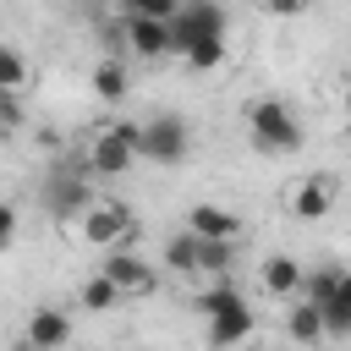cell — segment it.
<instances>
[{
  "label": "cell",
  "instance_id": "23",
  "mask_svg": "<svg viewBox=\"0 0 351 351\" xmlns=\"http://www.w3.org/2000/svg\"><path fill=\"white\" fill-rule=\"evenodd\" d=\"M176 5H181V0H121L126 16H148V22H170Z\"/></svg>",
  "mask_w": 351,
  "mask_h": 351
},
{
  "label": "cell",
  "instance_id": "24",
  "mask_svg": "<svg viewBox=\"0 0 351 351\" xmlns=\"http://www.w3.org/2000/svg\"><path fill=\"white\" fill-rule=\"evenodd\" d=\"M16 121H22V110H16V93H0V137H5V132H16Z\"/></svg>",
  "mask_w": 351,
  "mask_h": 351
},
{
  "label": "cell",
  "instance_id": "16",
  "mask_svg": "<svg viewBox=\"0 0 351 351\" xmlns=\"http://www.w3.org/2000/svg\"><path fill=\"white\" fill-rule=\"evenodd\" d=\"M285 335H291L296 346H318V340H324V318H318V307H313V302H296L291 318H285Z\"/></svg>",
  "mask_w": 351,
  "mask_h": 351
},
{
  "label": "cell",
  "instance_id": "22",
  "mask_svg": "<svg viewBox=\"0 0 351 351\" xmlns=\"http://www.w3.org/2000/svg\"><path fill=\"white\" fill-rule=\"evenodd\" d=\"M165 258H170V269H181V274H192V258H197V236H192V230H181V236H170V241H165Z\"/></svg>",
  "mask_w": 351,
  "mask_h": 351
},
{
  "label": "cell",
  "instance_id": "10",
  "mask_svg": "<svg viewBox=\"0 0 351 351\" xmlns=\"http://www.w3.org/2000/svg\"><path fill=\"white\" fill-rule=\"evenodd\" d=\"M126 44H132L137 60H165L170 55V27L148 22V16H126Z\"/></svg>",
  "mask_w": 351,
  "mask_h": 351
},
{
  "label": "cell",
  "instance_id": "12",
  "mask_svg": "<svg viewBox=\"0 0 351 351\" xmlns=\"http://www.w3.org/2000/svg\"><path fill=\"white\" fill-rule=\"evenodd\" d=\"M252 324H258V318H252V307H247V302H241V307H230V313H214V318H208V346H214V351L241 346V340L252 335Z\"/></svg>",
  "mask_w": 351,
  "mask_h": 351
},
{
  "label": "cell",
  "instance_id": "13",
  "mask_svg": "<svg viewBox=\"0 0 351 351\" xmlns=\"http://www.w3.org/2000/svg\"><path fill=\"white\" fill-rule=\"evenodd\" d=\"M318 318H324V340H346V335H351V280H340V285L318 302Z\"/></svg>",
  "mask_w": 351,
  "mask_h": 351
},
{
  "label": "cell",
  "instance_id": "6",
  "mask_svg": "<svg viewBox=\"0 0 351 351\" xmlns=\"http://www.w3.org/2000/svg\"><path fill=\"white\" fill-rule=\"evenodd\" d=\"M44 208L55 214V219H82V208L93 203V192H88V176H77V170H55V176H44Z\"/></svg>",
  "mask_w": 351,
  "mask_h": 351
},
{
  "label": "cell",
  "instance_id": "21",
  "mask_svg": "<svg viewBox=\"0 0 351 351\" xmlns=\"http://www.w3.org/2000/svg\"><path fill=\"white\" fill-rule=\"evenodd\" d=\"M197 307H203V318H214V313H230V307H241V291L219 280V285H208V291L197 296Z\"/></svg>",
  "mask_w": 351,
  "mask_h": 351
},
{
  "label": "cell",
  "instance_id": "8",
  "mask_svg": "<svg viewBox=\"0 0 351 351\" xmlns=\"http://www.w3.org/2000/svg\"><path fill=\"white\" fill-rule=\"evenodd\" d=\"M186 230H192L197 241H236V236H241V219H236L230 208H219V203H197V208L186 214Z\"/></svg>",
  "mask_w": 351,
  "mask_h": 351
},
{
  "label": "cell",
  "instance_id": "9",
  "mask_svg": "<svg viewBox=\"0 0 351 351\" xmlns=\"http://www.w3.org/2000/svg\"><path fill=\"white\" fill-rule=\"evenodd\" d=\"M27 346H38V351H66V346H71V318H66L60 307H38V313L27 318Z\"/></svg>",
  "mask_w": 351,
  "mask_h": 351
},
{
  "label": "cell",
  "instance_id": "19",
  "mask_svg": "<svg viewBox=\"0 0 351 351\" xmlns=\"http://www.w3.org/2000/svg\"><path fill=\"white\" fill-rule=\"evenodd\" d=\"M22 82H27V60L11 44H0V93H22Z\"/></svg>",
  "mask_w": 351,
  "mask_h": 351
},
{
  "label": "cell",
  "instance_id": "27",
  "mask_svg": "<svg viewBox=\"0 0 351 351\" xmlns=\"http://www.w3.org/2000/svg\"><path fill=\"white\" fill-rule=\"evenodd\" d=\"M302 5H318V0H302Z\"/></svg>",
  "mask_w": 351,
  "mask_h": 351
},
{
  "label": "cell",
  "instance_id": "2",
  "mask_svg": "<svg viewBox=\"0 0 351 351\" xmlns=\"http://www.w3.org/2000/svg\"><path fill=\"white\" fill-rule=\"evenodd\" d=\"M165 27H170V55H186L197 38H225V11L214 0H181Z\"/></svg>",
  "mask_w": 351,
  "mask_h": 351
},
{
  "label": "cell",
  "instance_id": "17",
  "mask_svg": "<svg viewBox=\"0 0 351 351\" xmlns=\"http://www.w3.org/2000/svg\"><path fill=\"white\" fill-rule=\"evenodd\" d=\"M236 263V241H197V258H192V274H225Z\"/></svg>",
  "mask_w": 351,
  "mask_h": 351
},
{
  "label": "cell",
  "instance_id": "15",
  "mask_svg": "<svg viewBox=\"0 0 351 351\" xmlns=\"http://www.w3.org/2000/svg\"><path fill=\"white\" fill-rule=\"evenodd\" d=\"M126 88H132V71H126V60H99L93 66V93L104 99V104H115V99H126Z\"/></svg>",
  "mask_w": 351,
  "mask_h": 351
},
{
  "label": "cell",
  "instance_id": "25",
  "mask_svg": "<svg viewBox=\"0 0 351 351\" xmlns=\"http://www.w3.org/2000/svg\"><path fill=\"white\" fill-rule=\"evenodd\" d=\"M11 241H16V208H11V203H0V252H5Z\"/></svg>",
  "mask_w": 351,
  "mask_h": 351
},
{
  "label": "cell",
  "instance_id": "3",
  "mask_svg": "<svg viewBox=\"0 0 351 351\" xmlns=\"http://www.w3.org/2000/svg\"><path fill=\"white\" fill-rule=\"evenodd\" d=\"M247 126H252V143H258L263 154H291V148H302V126H296V115H291L280 99H258L252 115H247Z\"/></svg>",
  "mask_w": 351,
  "mask_h": 351
},
{
  "label": "cell",
  "instance_id": "11",
  "mask_svg": "<svg viewBox=\"0 0 351 351\" xmlns=\"http://www.w3.org/2000/svg\"><path fill=\"white\" fill-rule=\"evenodd\" d=\"M329 203H335L329 176H307V181H296V192H291V214H296V219H324Z\"/></svg>",
  "mask_w": 351,
  "mask_h": 351
},
{
  "label": "cell",
  "instance_id": "20",
  "mask_svg": "<svg viewBox=\"0 0 351 351\" xmlns=\"http://www.w3.org/2000/svg\"><path fill=\"white\" fill-rule=\"evenodd\" d=\"M181 60H186L192 71H214V66L225 60V38H197V44H192Z\"/></svg>",
  "mask_w": 351,
  "mask_h": 351
},
{
  "label": "cell",
  "instance_id": "28",
  "mask_svg": "<svg viewBox=\"0 0 351 351\" xmlns=\"http://www.w3.org/2000/svg\"><path fill=\"white\" fill-rule=\"evenodd\" d=\"M27 351H38V346H27Z\"/></svg>",
  "mask_w": 351,
  "mask_h": 351
},
{
  "label": "cell",
  "instance_id": "4",
  "mask_svg": "<svg viewBox=\"0 0 351 351\" xmlns=\"http://www.w3.org/2000/svg\"><path fill=\"white\" fill-rule=\"evenodd\" d=\"M186 143H192V132H186V121H181V115H154V121H143V126H137V159L181 165V159H186Z\"/></svg>",
  "mask_w": 351,
  "mask_h": 351
},
{
  "label": "cell",
  "instance_id": "18",
  "mask_svg": "<svg viewBox=\"0 0 351 351\" xmlns=\"http://www.w3.org/2000/svg\"><path fill=\"white\" fill-rule=\"evenodd\" d=\"M77 302H82L88 313H110V307H121V291H115V285H110L104 274H93V280H82Z\"/></svg>",
  "mask_w": 351,
  "mask_h": 351
},
{
  "label": "cell",
  "instance_id": "5",
  "mask_svg": "<svg viewBox=\"0 0 351 351\" xmlns=\"http://www.w3.org/2000/svg\"><path fill=\"white\" fill-rule=\"evenodd\" d=\"M82 241L88 247H121L132 230H137V219H132V208L126 203H115V197H93L88 208H82Z\"/></svg>",
  "mask_w": 351,
  "mask_h": 351
},
{
  "label": "cell",
  "instance_id": "26",
  "mask_svg": "<svg viewBox=\"0 0 351 351\" xmlns=\"http://www.w3.org/2000/svg\"><path fill=\"white\" fill-rule=\"evenodd\" d=\"M258 5H263L269 16H296V11H302V0H258Z\"/></svg>",
  "mask_w": 351,
  "mask_h": 351
},
{
  "label": "cell",
  "instance_id": "14",
  "mask_svg": "<svg viewBox=\"0 0 351 351\" xmlns=\"http://www.w3.org/2000/svg\"><path fill=\"white\" fill-rule=\"evenodd\" d=\"M302 263L296 258H285V252H274V258H263V291L269 296H302Z\"/></svg>",
  "mask_w": 351,
  "mask_h": 351
},
{
  "label": "cell",
  "instance_id": "7",
  "mask_svg": "<svg viewBox=\"0 0 351 351\" xmlns=\"http://www.w3.org/2000/svg\"><path fill=\"white\" fill-rule=\"evenodd\" d=\"M121 296H148L154 285H159V274L137 258V252H121V247H110V258H104V269H99Z\"/></svg>",
  "mask_w": 351,
  "mask_h": 351
},
{
  "label": "cell",
  "instance_id": "1",
  "mask_svg": "<svg viewBox=\"0 0 351 351\" xmlns=\"http://www.w3.org/2000/svg\"><path fill=\"white\" fill-rule=\"evenodd\" d=\"M137 165V121H110L82 148V176H126Z\"/></svg>",
  "mask_w": 351,
  "mask_h": 351
}]
</instances>
